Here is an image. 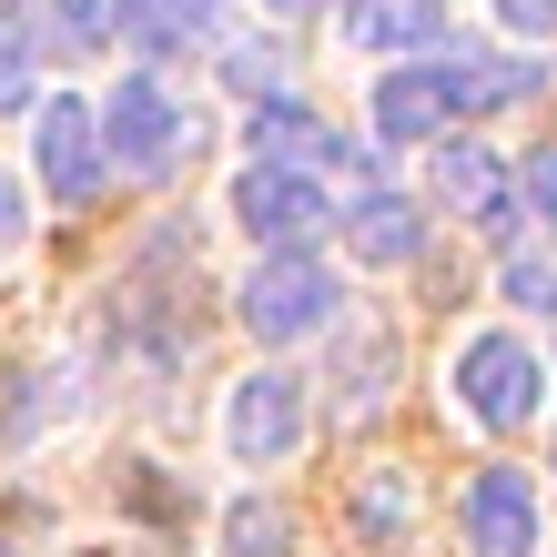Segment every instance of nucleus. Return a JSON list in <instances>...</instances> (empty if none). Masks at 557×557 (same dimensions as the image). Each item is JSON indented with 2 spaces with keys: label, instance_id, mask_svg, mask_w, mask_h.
Listing matches in <instances>:
<instances>
[{
  "label": "nucleus",
  "instance_id": "15",
  "mask_svg": "<svg viewBox=\"0 0 557 557\" xmlns=\"http://www.w3.org/2000/svg\"><path fill=\"white\" fill-rule=\"evenodd\" d=\"M406 507H416V497H406V476H366V486H355V528H366L375 547H396V537H406Z\"/></svg>",
  "mask_w": 557,
  "mask_h": 557
},
{
  "label": "nucleus",
  "instance_id": "21",
  "mask_svg": "<svg viewBox=\"0 0 557 557\" xmlns=\"http://www.w3.org/2000/svg\"><path fill=\"white\" fill-rule=\"evenodd\" d=\"M0 244H21V183L0 173Z\"/></svg>",
  "mask_w": 557,
  "mask_h": 557
},
{
  "label": "nucleus",
  "instance_id": "18",
  "mask_svg": "<svg viewBox=\"0 0 557 557\" xmlns=\"http://www.w3.org/2000/svg\"><path fill=\"white\" fill-rule=\"evenodd\" d=\"M517 213H537L547 234H557V152H537L528 173H517Z\"/></svg>",
  "mask_w": 557,
  "mask_h": 557
},
{
  "label": "nucleus",
  "instance_id": "13",
  "mask_svg": "<svg viewBox=\"0 0 557 557\" xmlns=\"http://www.w3.org/2000/svg\"><path fill=\"white\" fill-rule=\"evenodd\" d=\"M122 41L133 51H203L223 30V0H122Z\"/></svg>",
  "mask_w": 557,
  "mask_h": 557
},
{
  "label": "nucleus",
  "instance_id": "5",
  "mask_svg": "<svg viewBox=\"0 0 557 557\" xmlns=\"http://www.w3.org/2000/svg\"><path fill=\"white\" fill-rule=\"evenodd\" d=\"M537 355L517 335H467L456 345V406H467L476 425H528L537 416Z\"/></svg>",
  "mask_w": 557,
  "mask_h": 557
},
{
  "label": "nucleus",
  "instance_id": "20",
  "mask_svg": "<svg viewBox=\"0 0 557 557\" xmlns=\"http://www.w3.org/2000/svg\"><path fill=\"white\" fill-rule=\"evenodd\" d=\"M497 21L528 30V41H547V30H557V0H497Z\"/></svg>",
  "mask_w": 557,
  "mask_h": 557
},
{
  "label": "nucleus",
  "instance_id": "22",
  "mask_svg": "<svg viewBox=\"0 0 557 557\" xmlns=\"http://www.w3.org/2000/svg\"><path fill=\"white\" fill-rule=\"evenodd\" d=\"M264 11H274V21H305V11H324V0H264Z\"/></svg>",
  "mask_w": 557,
  "mask_h": 557
},
{
  "label": "nucleus",
  "instance_id": "1",
  "mask_svg": "<svg viewBox=\"0 0 557 557\" xmlns=\"http://www.w3.org/2000/svg\"><path fill=\"white\" fill-rule=\"evenodd\" d=\"M547 72L537 61H486V51H425V61H396V72L375 82V133L385 143H436L456 122L476 112H507L528 102Z\"/></svg>",
  "mask_w": 557,
  "mask_h": 557
},
{
  "label": "nucleus",
  "instance_id": "4",
  "mask_svg": "<svg viewBox=\"0 0 557 557\" xmlns=\"http://www.w3.org/2000/svg\"><path fill=\"white\" fill-rule=\"evenodd\" d=\"M234 223L264 253H314V234L335 223V203H324V183L294 173V162H253V173L234 183Z\"/></svg>",
  "mask_w": 557,
  "mask_h": 557
},
{
  "label": "nucleus",
  "instance_id": "17",
  "mask_svg": "<svg viewBox=\"0 0 557 557\" xmlns=\"http://www.w3.org/2000/svg\"><path fill=\"white\" fill-rule=\"evenodd\" d=\"M507 305H517V314H557V264L517 253V264H507Z\"/></svg>",
  "mask_w": 557,
  "mask_h": 557
},
{
  "label": "nucleus",
  "instance_id": "9",
  "mask_svg": "<svg viewBox=\"0 0 557 557\" xmlns=\"http://www.w3.org/2000/svg\"><path fill=\"white\" fill-rule=\"evenodd\" d=\"M467 547L476 557H528L537 547V497H528V476H517V467H486L467 486Z\"/></svg>",
  "mask_w": 557,
  "mask_h": 557
},
{
  "label": "nucleus",
  "instance_id": "8",
  "mask_svg": "<svg viewBox=\"0 0 557 557\" xmlns=\"http://www.w3.org/2000/svg\"><path fill=\"white\" fill-rule=\"evenodd\" d=\"M30 152H41V183L61 193V203H91V193H102V133H91V112L72 102V91H61V102H41Z\"/></svg>",
  "mask_w": 557,
  "mask_h": 557
},
{
  "label": "nucleus",
  "instance_id": "10",
  "mask_svg": "<svg viewBox=\"0 0 557 557\" xmlns=\"http://www.w3.org/2000/svg\"><path fill=\"white\" fill-rule=\"evenodd\" d=\"M436 41H446L436 0H345V51H406V61H425Z\"/></svg>",
  "mask_w": 557,
  "mask_h": 557
},
{
  "label": "nucleus",
  "instance_id": "6",
  "mask_svg": "<svg viewBox=\"0 0 557 557\" xmlns=\"http://www.w3.org/2000/svg\"><path fill=\"white\" fill-rule=\"evenodd\" d=\"M294 436H305V385L294 375H244L234 396H223V446L244 456V467H274V456H294Z\"/></svg>",
  "mask_w": 557,
  "mask_h": 557
},
{
  "label": "nucleus",
  "instance_id": "23",
  "mask_svg": "<svg viewBox=\"0 0 557 557\" xmlns=\"http://www.w3.org/2000/svg\"><path fill=\"white\" fill-rule=\"evenodd\" d=\"M0 557H11V547H0Z\"/></svg>",
  "mask_w": 557,
  "mask_h": 557
},
{
  "label": "nucleus",
  "instance_id": "11",
  "mask_svg": "<svg viewBox=\"0 0 557 557\" xmlns=\"http://www.w3.org/2000/svg\"><path fill=\"white\" fill-rule=\"evenodd\" d=\"M11 30H21V51H30V61H41V51L82 61V51H102V41H112V11H102V0H11Z\"/></svg>",
  "mask_w": 557,
  "mask_h": 557
},
{
  "label": "nucleus",
  "instance_id": "3",
  "mask_svg": "<svg viewBox=\"0 0 557 557\" xmlns=\"http://www.w3.org/2000/svg\"><path fill=\"white\" fill-rule=\"evenodd\" d=\"M335 305H345V284L314 264V253H264L253 264V284H244V324L264 345H305V335H324L335 324Z\"/></svg>",
  "mask_w": 557,
  "mask_h": 557
},
{
  "label": "nucleus",
  "instance_id": "16",
  "mask_svg": "<svg viewBox=\"0 0 557 557\" xmlns=\"http://www.w3.org/2000/svg\"><path fill=\"white\" fill-rule=\"evenodd\" d=\"M223 547H234V557H284V517L274 507H234V517H223Z\"/></svg>",
  "mask_w": 557,
  "mask_h": 557
},
{
  "label": "nucleus",
  "instance_id": "14",
  "mask_svg": "<svg viewBox=\"0 0 557 557\" xmlns=\"http://www.w3.org/2000/svg\"><path fill=\"white\" fill-rule=\"evenodd\" d=\"M253 143H264V162H294V173H314V162H345V143L324 133L305 102H264V112H253Z\"/></svg>",
  "mask_w": 557,
  "mask_h": 557
},
{
  "label": "nucleus",
  "instance_id": "7",
  "mask_svg": "<svg viewBox=\"0 0 557 557\" xmlns=\"http://www.w3.org/2000/svg\"><path fill=\"white\" fill-rule=\"evenodd\" d=\"M436 193L476 223L486 244H507L517 223H528V213H517V173H507V162L486 152V143H446V152H436Z\"/></svg>",
  "mask_w": 557,
  "mask_h": 557
},
{
  "label": "nucleus",
  "instance_id": "12",
  "mask_svg": "<svg viewBox=\"0 0 557 557\" xmlns=\"http://www.w3.org/2000/svg\"><path fill=\"white\" fill-rule=\"evenodd\" d=\"M335 223H345V244L366 253V264H406V253L425 244V213L406 203V193H385V183H375V193H355Z\"/></svg>",
  "mask_w": 557,
  "mask_h": 557
},
{
  "label": "nucleus",
  "instance_id": "19",
  "mask_svg": "<svg viewBox=\"0 0 557 557\" xmlns=\"http://www.w3.org/2000/svg\"><path fill=\"white\" fill-rule=\"evenodd\" d=\"M0 112H30V51L11 21H0Z\"/></svg>",
  "mask_w": 557,
  "mask_h": 557
},
{
  "label": "nucleus",
  "instance_id": "2",
  "mask_svg": "<svg viewBox=\"0 0 557 557\" xmlns=\"http://www.w3.org/2000/svg\"><path fill=\"white\" fill-rule=\"evenodd\" d=\"M91 133H102V162H122V173H143V183H162L173 162L193 152V122H183V102L162 82H122L102 112H91Z\"/></svg>",
  "mask_w": 557,
  "mask_h": 557
}]
</instances>
